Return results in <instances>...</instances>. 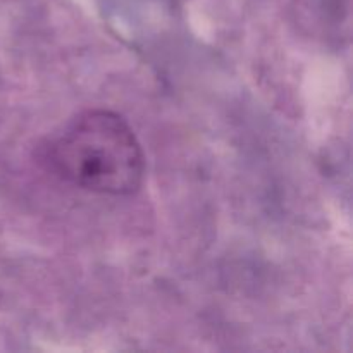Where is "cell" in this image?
Returning <instances> with one entry per match:
<instances>
[{"instance_id": "6da1fadb", "label": "cell", "mask_w": 353, "mask_h": 353, "mask_svg": "<svg viewBox=\"0 0 353 353\" xmlns=\"http://www.w3.org/2000/svg\"><path fill=\"white\" fill-rule=\"evenodd\" d=\"M41 161L62 181L100 195H133L145 178V154L133 128L109 109L72 117L45 145Z\"/></svg>"}]
</instances>
